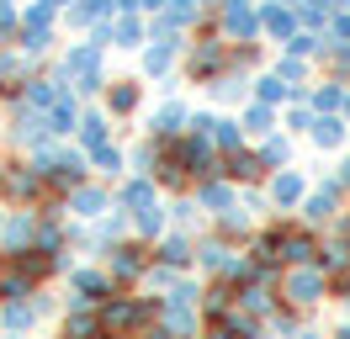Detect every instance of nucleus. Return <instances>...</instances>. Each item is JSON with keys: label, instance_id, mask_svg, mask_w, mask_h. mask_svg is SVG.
I'll list each match as a JSON object with an SVG mask.
<instances>
[{"label": "nucleus", "instance_id": "nucleus-1", "mask_svg": "<svg viewBox=\"0 0 350 339\" xmlns=\"http://www.w3.org/2000/svg\"><path fill=\"white\" fill-rule=\"evenodd\" d=\"M101 323H107L111 339H144L159 323V297L154 292H111L101 302Z\"/></svg>", "mask_w": 350, "mask_h": 339}, {"label": "nucleus", "instance_id": "nucleus-2", "mask_svg": "<svg viewBox=\"0 0 350 339\" xmlns=\"http://www.w3.org/2000/svg\"><path fill=\"white\" fill-rule=\"evenodd\" d=\"M276 297L292 302L297 313H313L319 302H329V275L319 271V265H292V271H282V281H276Z\"/></svg>", "mask_w": 350, "mask_h": 339}, {"label": "nucleus", "instance_id": "nucleus-3", "mask_svg": "<svg viewBox=\"0 0 350 339\" xmlns=\"http://www.w3.org/2000/svg\"><path fill=\"white\" fill-rule=\"evenodd\" d=\"M149 265H154V249L144 244V239H122V244L107 249V271H111V281H117L122 292H128V286H144Z\"/></svg>", "mask_w": 350, "mask_h": 339}, {"label": "nucleus", "instance_id": "nucleus-4", "mask_svg": "<svg viewBox=\"0 0 350 339\" xmlns=\"http://www.w3.org/2000/svg\"><path fill=\"white\" fill-rule=\"evenodd\" d=\"M111 292H122V286L111 281L107 265H75L69 271V308H101Z\"/></svg>", "mask_w": 350, "mask_h": 339}, {"label": "nucleus", "instance_id": "nucleus-5", "mask_svg": "<svg viewBox=\"0 0 350 339\" xmlns=\"http://www.w3.org/2000/svg\"><path fill=\"white\" fill-rule=\"evenodd\" d=\"M297 212H303V223H308V228H329V223H334V217L345 212V186H340L334 175H329V180H319V186L308 191V202H303Z\"/></svg>", "mask_w": 350, "mask_h": 339}, {"label": "nucleus", "instance_id": "nucleus-6", "mask_svg": "<svg viewBox=\"0 0 350 339\" xmlns=\"http://www.w3.org/2000/svg\"><path fill=\"white\" fill-rule=\"evenodd\" d=\"M308 175L297 165H286V170H271V180H265V196H271V207L276 212H297L308 202Z\"/></svg>", "mask_w": 350, "mask_h": 339}, {"label": "nucleus", "instance_id": "nucleus-7", "mask_svg": "<svg viewBox=\"0 0 350 339\" xmlns=\"http://www.w3.org/2000/svg\"><path fill=\"white\" fill-rule=\"evenodd\" d=\"M186 74H191V85H213L228 74V42H207L202 38L191 53H186Z\"/></svg>", "mask_w": 350, "mask_h": 339}, {"label": "nucleus", "instance_id": "nucleus-8", "mask_svg": "<svg viewBox=\"0 0 350 339\" xmlns=\"http://www.w3.org/2000/svg\"><path fill=\"white\" fill-rule=\"evenodd\" d=\"M48 308H53V302H48V292L16 297V302H0V329H5V334H32V329L43 323Z\"/></svg>", "mask_w": 350, "mask_h": 339}, {"label": "nucleus", "instance_id": "nucleus-9", "mask_svg": "<svg viewBox=\"0 0 350 339\" xmlns=\"http://www.w3.org/2000/svg\"><path fill=\"white\" fill-rule=\"evenodd\" d=\"M234 260H239V244H228V239H218V233L197 239V271L207 275V281H228Z\"/></svg>", "mask_w": 350, "mask_h": 339}, {"label": "nucleus", "instance_id": "nucleus-10", "mask_svg": "<svg viewBox=\"0 0 350 339\" xmlns=\"http://www.w3.org/2000/svg\"><path fill=\"white\" fill-rule=\"evenodd\" d=\"M111 207H117V196H111L101 180H85V186H75L64 196V212H75L80 223H96V217H107Z\"/></svg>", "mask_w": 350, "mask_h": 339}, {"label": "nucleus", "instance_id": "nucleus-11", "mask_svg": "<svg viewBox=\"0 0 350 339\" xmlns=\"http://www.w3.org/2000/svg\"><path fill=\"white\" fill-rule=\"evenodd\" d=\"M218 21H223V32H228L234 42H255L260 38V5H250V0L218 5Z\"/></svg>", "mask_w": 350, "mask_h": 339}, {"label": "nucleus", "instance_id": "nucleus-12", "mask_svg": "<svg viewBox=\"0 0 350 339\" xmlns=\"http://www.w3.org/2000/svg\"><path fill=\"white\" fill-rule=\"evenodd\" d=\"M154 265H170V271H191L197 265V239L191 233H180V228H170L159 244H154Z\"/></svg>", "mask_w": 350, "mask_h": 339}, {"label": "nucleus", "instance_id": "nucleus-13", "mask_svg": "<svg viewBox=\"0 0 350 339\" xmlns=\"http://www.w3.org/2000/svg\"><path fill=\"white\" fill-rule=\"evenodd\" d=\"M191 191H197L191 202H197L207 217H223V212H234V207H239V186H234L228 175H218V180H202V186H191Z\"/></svg>", "mask_w": 350, "mask_h": 339}, {"label": "nucleus", "instance_id": "nucleus-14", "mask_svg": "<svg viewBox=\"0 0 350 339\" xmlns=\"http://www.w3.org/2000/svg\"><path fill=\"white\" fill-rule=\"evenodd\" d=\"M117 207L128 212V217L159 207V186H154V175H128V180L117 186Z\"/></svg>", "mask_w": 350, "mask_h": 339}, {"label": "nucleus", "instance_id": "nucleus-15", "mask_svg": "<svg viewBox=\"0 0 350 339\" xmlns=\"http://www.w3.org/2000/svg\"><path fill=\"white\" fill-rule=\"evenodd\" d=\"M32 239H38V207H16L11 217H5L0 249H5V254H22V249H32Z\"/></svg>", "mask_w": 350, "mask_h": 339}, {"label": "nucleus", "instance_id": "nucleus-16", "mask_svg": "<svg viewBox=\"0 0 350 339\" xmlns=\"http://www.w3.org/2000/svg\"><path fill=\"white\" fill-rule=\"evenodd\" d=\"M297 27H303L297 5H286V0H265V5H260V32H271V38L292 42V38H297Z\"/></svg>", "mask_w": 350, "mask_h": 339}, {"label": "nucleus", "instance_id": "nucleus-17", "mask_svg": "<svg viewBox=\"0 0 350 339\" xmlns=\"http://www.w3.org/2000/svg\"><path fill=\"white\" fill-rule=\"evenodd\" d=\"M186 127H191V111H186L180 101H165L149 117V138H154V144H170V138H180Z\"/></svg>", "mask_w": 350, "mask_h": 339}, {"label": "nucleus", "instance_id": "nucleus-18", "mask_svg": "<svg viewBox=\"0 0 350 339\" xmlns=\"http://www.w3.org/2000/svg\"><path fill=\"white\" fill-rule=\"evenodd\" d=\"M159 329L165 334H175V339H202V313L197 308H175V302H159Z\"/></svg>", "mask_w": 350, "mask_h": 339}, {"label": "nucleus", "instance_id": "nucleus-19", "mask_svg": "<svg viewBox=\"0 0 350 339\" xmlns=\"http://www.w3.org/2000/svg\"><path fill=\"white\" fill-rule=\"evenodd\" d=\"M223 175H228L234 186H260V180H271V170L260 165V154H255V148L228 154V159H223Z\"/></svg>", "mask_w": 350, "mask_h": 339}, {"label": "nucleus", "instance_id": "nucleus-20", "mask_svg": "<svg viewBox=\"0 0 350 339\" xmlns=\"http://www.w3.org/2000/svg\"><path fill=\"white\" fill-rule=\"evenodd\" d=\"M308 138H313V148H340V144H350V117H345V111H329V117H313Z\"/></svg>", "mask_w": 350, "mask_h": 339}, {"label": "nucleus", "instance_id": "nucleus-21", "mask_svg": "<svg viewBox=\"0 0 350 339\" xmlns=\"http://www.w3.org/2000/svg\"><path fill=\"white\" fill-rule=\"evenodd\" d=\"M144 106V85L138 80H107V117H133Z\"/></svg>", "mask_w": 350, "mask_h": 339}, {"label": "nucleus", "instance_id": "nucleus-22", "mask_svg": "<svg viewBox=\"0 0 350 339\" xmlns=\"http://www.w3.org/2000/svg\"><path fill=\"white\" fill-rule=\"evenodd\" d=\"M111 16V0H69L64 5V21L75 32H90V27H101Z\"/></svg>", "mask_w": 350, "mask_h": 339}, {"label": "nucleus", "instance_id": "nucleus-23", "mask_svg": "<svg viewBox=\"0 0 350 339\" xmlns=\"http://www.w3.org/2000/svg\"><path fill=\"white\" fill-rule=\"evenodd\" d=\"M213 233L228 239V244H250V239H255V212H244V207L223 212V217H213Z\"/></svg>", "mask_w": 350, "mask_h": 339}, {"label": "nucleus", "instance_id": "nucleus-24", "mask_svg": "<svg viewBox=\"0 0 350 339\" xmlns=\"http://www.w3.org/2000/svg\"><path fill=\"white\" fill-rule=\"evenodd\" d=\"M75 138H80V148H101V144H111V117L107 111H80V133H75Z\"/></svg>", "mask_w": 350, "mask_h": 339}, {"label": "nucleus", "instance_id": "nucleus-25", "mask_svg": "<svg viewBox=\"0 0 350 339\" xmlns=\"http://www.w3.org/2000/svg\"><path fill=\"white\" fill-rule=\"evenodd\" d=\"M85 159H90V175H101V180H117V175L128 170V154H122L117 144H101V148H90Z\"/></svg>", "mask_w": 350, "mask_h": 339}, {"label": "nucleus", "instance_id": "nucleus-26", "mask_svg": "<svg viewBox=\"0 0 350 339\" xmlns=\"http://www.w3.org/2000/svg\"><path fill=\"white\" fill-rule=\"evenodd\" d=\"M111 42H122V48L149 42V21L138 16V11H117V21H111Z\"/></svg>", "mask_w": 350, "mask_h": 339}, {"label": "nucleus", "instance_id": "nucleus-27", "mask_svg": "<svg viewBox=\"0 0 350 339\" xmlns=\"http://www.w3.org/2000/svg\"><path fill=\"white\" fill-rule=\"evenodd\" d=\"M303 101L313 106L319 117H329V111H345V80H324V85H313Z\"/></svg>", "mask_w": 350, "mask_h": 339}, {"label": "nucleus", "instance_id": "nucleus-28", "mask_svg": "<svg viewBox=\"0 0 350 339\" xmlns=\"http://www.w3.org/2000/svg\"><path fill=\"white\" fill-rule=\"evenodd\" d=\"M276 302H282V297H276V286H239V308H244L250 318H260V323L276 313Z\"/></svg>", "mask_w": 350, "mask_h": 339}, {"label": "nucleus", "instance_id": "nucleus-29", "mask_svg": "<svg viewBox=\"0 0 350 339\" xmlns=\"http://www.w3.org/2000/svg\"><path fill=\"white\" fill-rule=\"evenodd\" d=\"M308 90H292V85L282 80V74H260L255 80V101H265V106H282V101H303Z\"/></svg>", "mask_w": 350, "mask_h": 339}, {"label": "nucleus", "instance_id": "nucleus-30", "mask_svg": "<svg viewBox=\"0 0 350 339\" xmlns=\"http://www.w3.org/2000/svg\"><path fill=\"white\" fill-rule=\"evenodd\" d=\"M133 233H138L144 244H159V239L170 233V212H165V207H149V212H138V217H133Z\"/></svg>", "mask_w": 350, "mask_h": 339}, {"label": "nucleus", "instance_id": "nucleus-31", "mask_svg": "<svg viewBox=\"0 0 350 339\" xmlns=\"http://www.w3.org/2000/svg\"><path fill=\"white\" fill-rule=\"evenodd\" d=\"M244 133H255V138H265V133H276V106L265 101H244V117H239Z\"/></svg>", "mask_w": 350, "mask_h": 339}, {"label": "nucleus", "instance_id": "nucleus-32", "mask_svg": "<svg viewBox=\"0 0 350 339\" xmlns=\"http://www.w3.org/2000/svg\"><path fill=\"white\" fill-rule=\"evenodd\" d=\"M255 154H260L265 170H286V165H292V144H286V133H265Z\"/></svg>", "mask_w": 350, "mask_h": 339}, {"label": "nucleus", "instance_id": "nucleus-33", "mask_svg": "<svg viewBox=\"0 0 350 339\" xmlns=\"http://www.w3.org/2000/svg\"><path fill=\"white\" fill-rule=\"evenodd\" d=\"M175 48H180V42H154L149 38V48H144V74H154V80H159V74H170Z\"/></svg>", "mask_w": 350, "mask_h": 339}, {"label": "nucleus", "instance_id": "nucleus-34", "mask_svg": "<svg viewBox=\"0 0 350 339\" xmlns=\"http://www.w3.org/2000/svg\"><path fill=\"white\" fill-rule=\"evenodd\" d=\"M197 223H202V207H197V202H186V196H180V202H175V207H170V228L191 233V228H197Z\"/></svg>", "mask_w": 350, "mask_h": 339}, {"label": "nucleus", "instance_id": "nucleus-35", "mask_svg": "<svg viewBox=\"0 0 350 339\" xmlns=\"http://www.w3.org/2000/svg\"><path fill=\"white\" fill-rule=\"evenodd\" d=\"M271 74H282L292 90H303V80H308V59H292V53H282V64H276Z\"/></svg>", "mask_w": 350, "mask_h": 339}, {"label": "nucleus", "instance_id": "nucleus-36", "mask_svg": "<svg viewBox=\"0 0 350 339\" xmlns=\"http://www.w3.org/2000/svg\"><path fill=\"white\" fill-rule=\"evenodd\" d=\"M16 38H22L27 53H48V48H53V27H22Z\"/></svg>", "mask_w": 350, "mask_h": 339}, {"label": "nucleus", "instance_id": "nucleus-37", "mask_svg": "<svg viewBox=\"0 0 350 339\" xmlns=\"http://www.w3.org/2000/svg\"><path fill=\"white\" fill-rule=\"evenodd\" d=\"M313 117H319V111H313L308 101H297L292 111H286V133H308V127H313Z\"/></svg>", "mask_w": 350, "mask_h": 339}, {"label": "nucleus", "instance_id": "nucleus-38", "mask_svg": "<svg viewBox=\"0 0 350 339\" xmlns=\"http://www.w3.org/2000/svg\"><path fill=\"white\" fill-rule=\"evenodd\" d=\"M329 297H334V302H350V265L329 275Z\"/></svg>", "mask_w": 350, "mask_h": 339}, {"label": "nucleus", "instance_id": "nucleus-39", "mask_svg": "<svg viewBox=\"0 0 350 339\" xmlns=\"http://www.w3.org/2000/svg\"><path fill=\"white\" fill-rule=\"evenodd\" d=\"M202 339H239V334H234L228 323H207V329H202Z\"/></svg>", "mask_w": 350, "mask_h": 339}, {"label": "nucleus", "instance_id": "nucleus-40", "mask_svg": "<svg viewBox=\"0 0 350 339\" xmlns=\"http://www.w3.org/2000/svg\"><path fill=\"white\" fill-rule=\"evenodd\" d=\"M334 180H340V186H345V196H350V154L340 159V170H334Z\"/></svg>", "mask_w": 350, "mask_h": 339}, {"label": "nucleus", "instance_id": "nucleus-41", "mask_svg": "<svg viewBox=\"0 0 350 339\" xmlns=\"http://www.w3.org/2000/svg\"><path fill=\"white\" fill-rule=\"evenodd\" d=\"M292 339H329V334H319L313 323H303V329H297V334H292Z\"/></svg>", "mask_w": 350, "mask_h": 339}, {"label": "nucleus", "instance_id": "nucleus-42", "mask_svg": "<svg viewBox=\"0 0 350 339\" xmlns=\"http://www.w3.org/2000/svg\"><path fill=\"white\" fill-rule=\"evenodd\" d=\"M144 339H175V334H165V329H159V323H154V329H149V334H144Z\"/></svg>", "mask_w": 350, "mask_h": 339}, {"label": "nucleus", "instance_id": "nucleus-43", "mask_svg": "<svg viewBox=\"0 0 350 339\" xmlns=\"http://www.w3.org/2000/svg\"><path fill=\"white\" fill-rule=\"evenodd\" d=\"M250 339H276V334H271V329H255V334H250Z\"/></svg>", "mask_w": 350, "mask_h": 339}, {"label": "nucleus", "instance_id": "nucleus-44", "mask_svg": "<svg viewBox=\"0 0 350 339\" xmlns=\"http://www.w3.org/2000/svg\"><path fill=\"white\" fill-rule=\"evenodd\" d=\"M5 217H11V212H5V207H0V233H5Z\"/></svg>", "mask_w": 350, "mask_h": 339}, {"label": "nucleus", "instance_id": "nucleus-45", "mask_svg": "<svg viewBox=\"0 0 350 339\" xmlns=\"http://www.w3.org/2000/svg\"><path fill=\"white\" fill-rule=\"evenodd\" d=\"M5 165H11V159H0V175H5Z\"/></svg>", "mask_w": 350, "mask_h": 339}, {"label": "nucleus", "instance_id": "nucleus-46", "mask_svg": "<svg viewBox=\"0 0 350 339\" xmlns=\"http://www.w3.org/2000/svg\"><path fill=\"white\" fill-rule=\"evenodd\" d=\"M345 313H350V302H345ZM345 323H350V318H345Z\"/></svg>", "mask_w": 350, "mask_h": 339}, {"label": "nucleus", "instance_id": "nucleus-47", "mask_svg": "<svg viewBox=\"0 0 350 339\" xmlns=\"http://www.w3.org/2000/svg\"><path fill=\"white\" fill-rule=\"evenodd\" d=\"M345 223H350V207H345Z\"/></svg>", "mask_w": 350, "mask_h": 339}]
</instances>
